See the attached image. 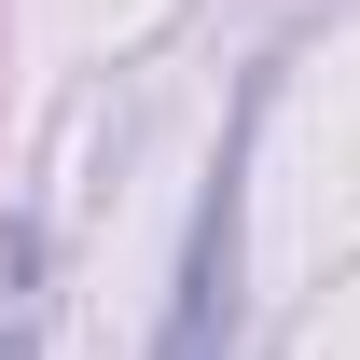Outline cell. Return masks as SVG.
<instances>
[{"mask_svg":"<svg viewBox=\"0 0 360 360\" xmlns=\"http://www.w3.org/2000/svg\"><path fill=\"white\" fill-rule=\"evenodd\" d=\"M0 360H42V347H28V333H0Z\"/></svg>","mask_w":360,"mask_h":360,"instance_id":"2","label":"cell"},{"mask_svg":"<svg viewBox=\"0 0 360 360\" xmlns=\"http://www.w3.org/2000/svg\"><path fill=\"white\" fill-rule=\"evenodd\" d=\"M222 333H236V167L208 180V208H194V264H180V333H167V360H222Z\"/></svg>","mask_w":360,"mask_h":360,"instance_id":"1","label":"cell"}]
</instances>
